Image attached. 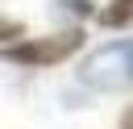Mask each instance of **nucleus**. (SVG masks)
<instances>
[{
  "instance_id": "1",
  "label": "nucleus",
  "mask_w": 133,
  "mask_h": 129,
  "mask_svg": "<svg viewBox=\"0 0 133 129\" xmlns=\"http://www.w3.org/2000/svg\"><path fill=\"white\" fill-rule=\"evenodd\" d=\"M79 46H83V33L79 29H66V33H50V37H25V42L8 46L4 58L17 62V67H58Z\"/></svg>"
},
{
  "instance_id": "2",
  "label": "nucleus",
  "mask_w": 133,
  "mask_h": 129,
  "mask_svg": "<svg viewBox=\"0 0 133 129\" xmlns=\"http://www.w3.org/2000/svg\"><path fill=\"white\" fill-rule=\"evenodd\" d=\"M100 25L108 29H129L133 25V0H108L100 8Z\"/></svg>"
},
{
  "instance_id": "3",
  "label": "nucleus",
  "mask_w": 133,
  "mask_h": 129,
  "mask_svg": "<svg viewBox=\"0 0 133 129\" xmlns=\"http://www.w3.org/2000/svg\"><path fill=\"white\" fill-rule=\"evenodd\" d=\"M8 37H21V25H17V21H4V17H0V42H8Z\"/></svg>"
},
{
  "instance_id": "4",
  "label": "nucleus",
  "mask_w": 133,
  "mask_h": 129,
  "mask_svg": "<svg viewBox=\"0 0 133 129\" xmlns=\"http://www.w3.org/2000/svg\"><path fill=\"white\" fill-rule=\"evenodd\" d=\"M116 129H133V104L125 108V117H121V125H116Z\"/></svg>"
}]
</instances>
